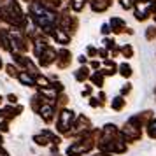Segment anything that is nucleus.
I'll list each match as a JSON object with an SVG mask.
<instances>
[{
  "mask_svg": "<svg viewBox=\"0 0 156 156\" xmlns=\"http://www.w3.org/2000/svg\"><path fill=\"white\" fill-rule=\"evenodd\" d=\"M112 107H114V109H121V107H123V100H121V98L114 100V102H112Z\"/></svg>",
  "mask_w": 156,
  "mask_h": 156,
  "instance_id": "nucleus-16",
  "label": "nucleus"
},
{
  "mask_svg": "<svg viewBox=\"0 0 156 156\" xmlns=\"http://www.w3.org/2000/svg\"><path fill=\"white\" fill-rule=\"evenodd\" d=\"M149 135L151 137H156V119L151 123V126H149Z\"/></svg>",
  "mask_w": 156,
  "mask_h": 156,
  "instance_id": "nucleus-15",
  "label": "nucleus"
},
{
  "mask_svg": "<svg viewBox=\"0 0 156 156\" xmlns=\"http://www.w3.org/2000/svg\"><path fill=\"white\" fill-rule=\"evenodd\" d=\"M72 55H70V51L69 49H60L58 51V56H56V63L58 67H67V65L72 62Z\"/></svg>",
  "mask_w": 156,
  "mask_h": 156,
  "instance_id": "nucleus-4",
  "label": "nucleus"
},
{
  "mask_svg": "<svg viewBox=\"0 0 156 156\" xmlns=\"http://www.w3.org/2000/svg\"><path fill=\"white\" fill-rule=\"evenodd\" d=\"M86 77H88V69H86V67H83V69H79V70L76 72V79H77V81H84Z\"/></svg>",
  "mask_w": 156,
  "mask_h": 156,
  "instance_id": "nucleus-11",
  "label": "nucleus"
},
{
  "mask_svg": "<svg viewBox=\"0 0 156 156\" xmlns=\"http://www.w3.org/2000/svg\"><path fill=\"white\" fill-rule=\"evenodd\" d=\"M49 37L53 41H56L58 44H62V46H67V44H70V34H67L63 28H60V27H55V28L49 32Z\"/></svg>",
  "mask_w": 156,
  "mask_h": 156,
  "instance_id": "nucleus-2",
  "label": "nucleus"
},
{
  "mask_svg": "<svg viewBox=\"0 0 156 156\" xmlns=\"http://www.w3.org/2000/svg\"><path fill=\"white\" fill-rule=\"evenodd\" d=\"M0 9H2V5H0Z\"/></svg>",
  "mask_w": 156,
  "mask_h": 156,
  "instance_id": "nucleus-22",
  "label": "nucleus"
},
{
  "mask_svg": "<svg viewBox=\"0 0 156 156\" xmlns=\"http://www.w3.org/2000/svg\"><path fill=\"white\" fill-rule=\"evenodd\" d=\"M104 48L109 51V49H116L118 46H116V41H114V39H109V37H105V39H104Z\"/></svg>",
  "mask_w": 156,
  "mask_h": 156,
  "instance_id": "nucleus-10",
  "label": "nucleus"
},
{
  "mask_svg": "<svg viewBox=\"0 0 156 156\" xmlns=\"http://www.w3.org/2000/svg\"><path fill=\"white\" fill-rule=\"evenodd\" d=\"M88 4H90L93 12H105L107 9L111 7L112 0H90Z\"/></svg>",
  "mask_w": 156,
  "mask_h": 156,
  "instance_id": "nucleus-3",
  "label": "nucleus"
},
{
  "mask_svg": "<svg viewBox=\"0 0 156 156\" xmlns=\"http://www.w3.org/2000/svg\"><path fill=\"white\" fill-rule=\"evenodd\" d=\"M0 156H7V153H5L4 149H0Z\"/></svg>",
  "mask_w": 156,
  "mask_h": 156,
  "instance_id": "nucleus-17",
  "label": "nucleus"
},
{
  "mask_svg": "<svg viewBox=\"0 0 156 156\" xmlns=\"http://www.w3.org/2000/svg\"><path fill=\"white\" fill-rule=\"evenodd\" d=\"M18 79H20V81H21V84H25V86H34V84H35V77H32L27 70L18 72Z\"/></svg>",
  "mask_w": 156,
  "mask_h": 156,
  "instance_id": "nucleus-7",
  "label": "nucleus"
},
{
  "mask_svg": "<svg viewBox=\"0 0 156 156\" xmlns=\"http://www.w3.org/2000/svg\"><path fill=\"white\" fill-rule=\"evenodd\" d=\"M0 67H2V58H0Z\"/></svg>",
  "mask_w": 156,
  "mask_h": 156,
  "instance_id": "nucleus-20",
  "label": "nucleus"
},
{
  "mask_svg": "<svg viewBox=\"0 0 156 156\" xmlns=\"http://www.w3.org/2000/svg\"><path fill=\"white\" fill-rule=\"evenodd\" d=\"M100 32H102L104 35H109V34L112 32V28H111V25H109V23H104V25H102V28H100Z\"/></svg>",
  "mask_w": 156,
  "mask_h": 156,
  "instance_id": "nucleus-13",
  "label": "nucleus"
},
{
  "mask_svg": "<svg viewBox=\"0 0 156 156\" xmlns=\"http://www.w3.org/2000/svg\"><path fill=\"white\" fill-rule=\"evenodd\" d=\"M88 2H90V0H69V7H70V11H74V12H81Z\"/></svg>",
  "mask_w": 156,
  "mask_h": 156,
  "instance_id": "nucleus-8",
  "label": "nucleus"
},
{
  "mask_svg": "<svg viewBox=\"0 0 156 156\" xmlns=\"http://www.w3.org/2000/svg\"><path fill=\"white\" fill-rule=\"evenodd\" d=\"M4 2H5V0H0V5H2V4H4Z\"/></svg>",
  "mask_w": 156,
  "mask_h": 156,
  "instance_id": "nucleus-19",
  "label": "nucleus"
},
{
  "mask_svg": "<svg viewBox=\"0 0 156 156\" xmlns=\"http://www.w3.org/2000/svg\"><path fill=\"white\" fill-rule=\"evenodd\" d=\"M56 56H58V51L55 49L53 46L48 44V46L42 49V53H41L37 58H39V62H41L42 67H48V65H51V63H55V62H56Z\"/></svg>",
  "mask_w": 156,
  "mask_h": 156,
  "instance_id": "nucleus-1",
  "label": "nucleus"
},
{
  "mask_svg": "<svg viewBox=\"0 0 156 156\" xmlns=\"http://www.w3.org/2000/svg\"><path fill=\"white\" fill-rule=\"evenodd\" d=\"M119 51L123 53V56H125V58H132V56H133V48H132L130 44H126V46H123V48H121Z\"/></svg>",
  "mask_w": 156,
  "mask_h": 156,
  "instance_id": "nucleus-9",
  "label": "nucleus"
},
{
  "mask_svg": "<svg viewBox=\"0 0 156 156\" xmlns=\"http://www.w3.org/2000/svg\"><path fill=\"white\" fill-rule=\"evenodd\" d=\"M109 25H111V28H112L114 34H121V32H125V28H126V23L123 21L121 18H112L109 21Z\"/></svg>",
  "mask_w": 156,
  "mask_h": 156,
  "instance_id": "nucleus-5",
  "label": "nucleus"
},
{
  "mask_svg": "<svg viewBox=\"0 0 156 156\" xmlns=\"http://www.w3.org/2000/svg\"><path fill=\"white\" fill-rule=\"evenodd\" d=\"M119 70H121V76H125V77H130V76H132V69H130L128 63L119 65Z\"/></svg>",
  "mask_w": 156,
  "mask_h": 156,
  "instance_id": "nucleus-12",
  "label": "nucleus"
},
{
  "mask_svg": "<svg viewBox=\"0 0 156 156\" xmlns=\"http://www.w3.org/2000/svg\"><path fill=\"white\" fill-rule=\"evenodd\" d=\"M86 53H88V56H98V49H95L93 46H88V49H86Z\"/></svg>",
  "mask_w": 156,
  "mask_h": 156,
  "instance_id": "nucleus-14",
  "label": "nucleus"
},
{
  "mask_svg": "<svg viewBox=\"0 0 156 156\" xmlns=\"http://www.w3.org/2000/svg\"><path fill=\"white\" fill-rule=\"evenodd\" d=\"M21 2H28V4H30V2H32V0H21Z\"/></svg>",
  "mask_w": 156,
  "mask_h": 156,
  "instance_id": "nucleus-18",
  "label": "nucleus"
},
{
  "mask_svg": "<svg viewBox=\"0 0 156 156\" xmlns=\"http://www.w3.org/2000/svg\"><path fill=\"white\" fill-rule=\"evenodd\" d=\"M72 121V112L70 111H63L62 112V116H60V125H58V128L63 132V130H67V126H69V123Z\"/></svg>",
  "mask_w": 156,
  "mask_h": 156,
  "instance_id": "nucleus-6",
  "label": "nucleus"
},
{
  "mask_svg": "<svg viewBox=\"0 0 156 156\" xmlns=\"http://www.w3.org/2000/svg\"><path fill=\"white\" fill-rule=\"evenodd\" d=\"M0 142H2V137H0Z\"/></svg>",
  "mask_w": 156,
  "mask_h": 156,
  "instance_id": "nucleus-21",
  "label": "nucleus"
}]
</instances>
